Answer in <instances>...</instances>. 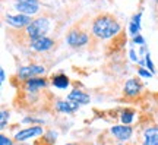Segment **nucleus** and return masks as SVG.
<instances>
[{"label": "nucleus", "mask_w": 158, "mask_h": 145, "mask_svg": "<svg viewBox=\"0 0 158 145\" xmlns=\"http://www.w3.org/2000/svg\"><path fill=\"white\" fill-rule=\"evenodd\" d=\"M66 145H76V144H66Z\"/></svg>", "instance_id": "25"}, {"label": "nucleus", "mask_w": 158, "mask_h": 145, "mask_svg": "<svg viewBox=\"0 0 158 145\" xmlns=\"http://www.w3.org/2000/svg\"><path fill=\"white\" fill-rule=\"evenodd\" d=\"M79 109V104L73 103V101H57L56 103V110L60 113H75Z\"/></svg>", "instance_id": "13"}, {"label": "nucleus", "mask_w": 158, "mask_h": 145, "mask_svg": "<svg viewBox=\"0 0 158 145\" xmlns=\"http://www.w3.org/2000/svg\"><path fill=\"white\" fill-rule=\"evenodd\" d=\"M145 62H147V67L151 70V72H155V67H154V63H152V60H151V56H149V53H147L145 54Z\"/></svg>", "instance_id": "19"}, {"label": "nucleus", "mask_w": 158, "mask_h": 145, "mask_svg": "<svg viewBox=\"0 0 158 145\" xmlns=\"http://www.w3.org/2000/svg\"><path fill=\"white\" fill-rule=\"evenodd\" d=\"M133 43H136V44H143V43H145V40H143V38L141 37V35L138 34L135 38H133Z\"/></svg>", "instance_id": "22"}, {"label": "nucleus", "mask_w": 158, "mask_h": 145, "mask_svg": "<svg viewBox=\"0 0 158 145\" xmlns=\"http://www.w3.org/2000/svg\"><path fill=\"white\" fill-rule=\"evenodd\" d=\"M45 67L41 65H29V66H22L18 69V78L22 81H28L31 78H35L38 75H44Z\"/></svg>", "instance_id": "3"}, {"label": "nucleus", "mask_w": 158, "mask_h": 145, "mask_svg": "<svg viewBox=\"0 0 158 145\" xmlns=\"http://www.w3.org/2000/svg\"><path fill=\"white\" fill-rule=\"evenodd\" d=\"M92 34L100 40L111 38L114 35H117L120 31V23L113 15L102 13L100 16H97L92 22Z\"/></svg>", "instance_id": "1"}, {"label": "nucleus", "mask_w": 158, "mask_h": 145, "mask_svg": "<svg viewBox=\"0 0 158 145\" xmlns=\"http://www.w3.org/2000/svg\"><path fill=\"white\" fill-rule=\"evenodd\" d=\"M54 45V40L48 38V37H41V38H37V40H32L31 41V47L34 49L35 51H47L50 50L51 47Z\"/></svg>", "instance_id": "8"}, {"label": "nucleus", "mask_w": 158, "mask_h": 145, "mask_svg": "<svg viewBox=\"0 0 158 145\" xmlns=\"http://www.w3.org/2000/svg\"><path fill=\"white\" fill-rule=\"evenodd\" d=\"M5 79H6V73H5V70L2 69V70H0V81L5 82Z\"/></svg>", "instance_id": "24"}, {"label": "nucleus", "mask_w": 158, "mask_h": 145, "mask_svg": "<svg viewBox=\"0 0 158 145\" xmlns=\"http://www.w3.org/2000/svg\"><path fill=\"white\" fill-rule=\"evenodd\" d=\"M68 100L69 101H73V103H76V104H88L91 101L89 95L85 94V92H82V91H79V89H73L70 94L68 95Z\"/></svg>", "instance_id": "11"}, {"label": "nucleus", "mask_w": 158, "mask_h": 145, "mask_svg": "<svg viewBox=\"0 0 158 145\" xmlns=\"http://www.w3.org/2000/svg\"><path fill=\"white\" fill-rule=\"evenodd\" d=\"M141 13H138V15H135V16H133V21H132V23H130V34H132V35H138V34H139V29H141V25H139V23H141Z\"/></svg>", "instance_id": "16"}, {"label": "nucleus", "mask_w": 158, "mask_h": 145, "mask_svg": "<svg viewBox=\"0 0 158 145\" xmlns=\"http://www.w3.org/2000/svg\"><path fill=\"white\" fill-rule=\"evenodd\" d=\"M43 135V128L41 126H31V128L22 129L15 135V139L18 142H23V141L29 139V138H34V136H40Z\"/></svg>", "instance_id": "7"}, {"label": "nucleus", "mask_w": 158, "mask_h": 145, "mask_svg": "<svg viewBox=\"0 0 158 145\" xmlns=\"http://www.w3.org/2000/svg\"><path fill=\"white\" fill-rule=\"evenodd\" d=\"M15 9L22 15L32 16L40 11V3H15Z\"/></svg>", "instance_id": "9"}, {"label": "nucleus", "mask_w": 158, "mask_h": 145, "mask_svg": "<svg viewBox=\"0 0 158 145\" xmlns=\"http://www.w3.org/2000/svg\"><path fill=\"white\" fill-rule=\"evenodd\" d=\"M142 145H158V128H148L143 132Z\"/></svg>", "instance_id": "12"}, {"label": "nucleus", "mask_w": 158, "mask_h": 145, "mask_svg": "<svg viewBox=\"0 0 158 145\" xmlns=\"http://www.w3.org/2000/svg\"><path fill=\"white\" fill-rule=\"evenodd\" d=\"M110 134L113 135V138H116L120 142H124V141H129L132 134H133V129L129 125H117V126H113L110 129Z\"/></svg>", "instance_id": "5"}, {"label": "nucleus", "mask_w": 158, "mask_h": 145, "mask_svg": "<svg viewBox=\"0 0 158 145\" xmlns=\"http://www.w3.org/2000/svg\"><path fill=\"white\" fill-rule=\"evenodd\" d=\"M7 120H9V112L2 110V113H0V128L5 129L6 125H7Z\"/></svg>", "instance_id": "18"}, {"label": "nucleus", "mask_w": 158, "mask_h": 145, "mask_svg": "<svg viewBox=\"0 0 158 145\" xmlns=\"http://www.w3.org/2000/svg\"><path fill=\"white\" fill-rule=\"evenodd\" d=\"M53 85L59 89H66L69 87V78L64 75V73H59V75H54L53 79H51Z\"/></svg>", "instance_id": "15"}, {"label": "nucleus", "mask_w": 158, "mask_h": 145, "mask_svg": "<svg viewBox=\"0 0 158 145\" xmlns=\"http://www.w3.org/2000/svg\"><path fill=\"white\" fill-rule=\"evenodd\" d=\"M138 75L142 76V78H151V76H152V72H148L145 69H139V70H138Z\"/></svg>", "instance_id": "20"}, {"label": "nucleus", "mask_w": 158, "mask_h": 145, "mask_svg": "<svg viewBox=\"0 0 158 145\" xmlns=\"http://www.w3.org/2000/svg\"><path fill=\"white\" fill-rule=\"evenodd\" d=\"M66 41L70 47H82V45H86L88 41H89V37L88 34L84 32V31H79V29H70L68 32V37H66Z\"/></svg>", "instance_id": "4"}, {"label": "nucleus", "mask_w": 158, "mask_h": 145, "mask_svg": "<svg viewBox=\"0 0 158 145\" xmlns=\"http://www.w3.org/2000/svg\"><path fill=\"white\" fill-rule=\"evenodd\" d=\"M142 91V85L138 79H129L126 84H124V94L127 97H136L139 95Z\"/></svg>", "instance_id": "10"}, {"label": "nucleus", "mask_w": 158, "mask_h": 145, "mask_svg": "<svg viewBox=\"0 0 158 145\" xmlns=\"http://www.w3.org/2000/svg\"><path fill=\"white\" fill-rule=\"evenodd\" d=\"M47 85V81L44 78H31L25 81V88L27 91H38V89L44 88Z\"/></svg>", "instance_id": "14"}, {"label": "nucleus", "mask_w": 158, "mask_h": 145, "mask_svg": "<svg viewBox=\"0 0 158 145\" xmlns=\"http://www.w3.org/2000/svg\"><path fill=\"white\" fill-rule=\"evenodd\" d=\"M6 22L13 28H27L32 21H31V16L18 13V15H6Z\"/></svg>", "instance_id": "6"}, {"label": "nucleus", "mask_w": 158, "mask_h": 145, "mask_svg": "<svg viewBox=\"0 0 158 145\" xmlns=\"http://www.w3.org/2000/svg\"><path fill=\"white\" fill-rule=\"evenodd\" d=\"M0 145H13L9 138H6L5 135H0Z\"/></svg>", "instance_id": "21"}, {"label": "nucleus", "mask_w": 158, "mask_h": 145, "mask_svg": "<svg viewBox=\"0 0 158 145\" xmlns=\"http://www.w3.org/2000/svg\"><path fill=\"white\" fill-rule=\"evenodd\" d=\"M48 31H50V21L47 18H37L25 28V34L31 41L45 37V34Z\"/></svg>", "instance_id": "2"}, {"label": "nucleus", "mask_w": 158, "mask_h": 145, "mask_svg": "<svg viewBox=\"0 0 158 145\" xmlns=\"http://www.w3.org/2000/svg\"><path fill=\"white\" fill-rule=\"evenodd\" d=\"M16 3H38V0H16Z\"/></svg>", "instance_id": "23"}, {"label": "nucleus", "mask_w": 158, "mask_h": 145, "mask_svg": "<svg viewBox=\"0 0 158 145\" xmlns=\"http://www.w3.org/2000/svg\"><path fill=\"white\" fill-rule=\"evenodd\" d=\"M133 117H135V112H132V110H123L122 114H120V120L123 125H130V123L133 122Z\"/></svg>", "instance_id": "17"}]
</instances>
